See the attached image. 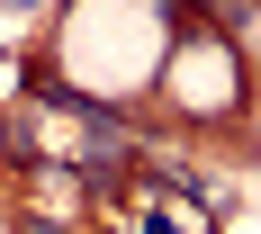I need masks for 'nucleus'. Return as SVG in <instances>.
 Masks as SVG:
<instances>
[{
	"mask_svg": "<svg viewBox=\"0 0 261 234\" xmlns=\"http://www.w3.org/2000/svg\"><path fill=\"white\" fill-rule=\"evenodd\" d=\"M0 162H27V126L18 117H0Z\"/></svg>",
	"mask_w": 261,
	"mask_h": 234,
	"instance_id": "f257e3e1",
	"label": "nucleus"
}]
</instances>
